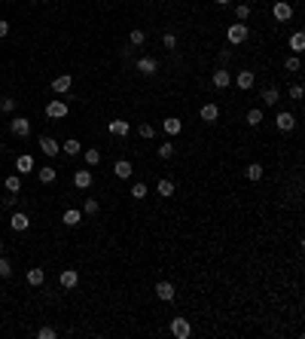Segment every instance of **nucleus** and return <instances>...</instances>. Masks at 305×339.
Returning a JSON list of instances; mask_svg holds the SVG:
<instances>
[{
  "mask_svg": "<svg viewBox=\"0 0 305 339\" xmlns=\"http://www.w3.org/2000/svg\"><path fill=\"white\" fill-rule=\"evenodd\" d=\"M247 37H251V28H247L244 21H235V25L226 28V40H229V46H241Z\"/></svg>",
  "mask_w": 305,
  "mask_h": 339,
  "instance_id": "nucleus-1",
  "label": "nucleus"
},
{
  "mask_svg": "<svg viewBox=\"0 0 305 339\" xmlns=\"http://www.w3.org/2000/svg\"><path fill=\"white\" fill-rule=\"evenodd\" d=\"M134 67H138V74H141V76H153L156 71H159V61H156L153 55H141Z\"/></svg>",
  "mask_w": 305,
  "mask_h": 339,
  "instance_id": "nucleus-2",
  "label": "nucleus"
},
{
  "mask_svg": "<svg viewBox=\"0 0 305 339\" xmlns=\"http://www.w3.org/2000/svg\"><path fill=\"white\" fill-rule=\"evenodd\" d=\"M275 129L278 132H293V129H296V116H293V113H287V110H281L278 113V116H275Z\"/></svg>",
  "mask_w": 305,
  "mask_h": 339,
  "instance_id": "nucleus-3",
  "label": "nucleus"
},
{
  "mask_svg": "<svg viewBox=\"0 0 305 339\" xmlns=\"http://www.w3.org/2000/svg\"><path fill=\"white\" fill-rule=\"evenodd\" d=\"M9 132H13L16 138H28V134H31V119H25V116H13V122H9Z\"/></svg>",
  "mask_w": 305,
  "mask_h": 339,
  "instance_id": "nucleus-4",
  "label": "nucleus"
},
{
  "mask_svg": "<svg viewBox=\"0 0 305 339\" xmlns=\"http://www.w3.org/2000/svg\"><path fill=\"white\" fill-rule=\"evenodd\" d=\"M46 116L49 119H64L67 116V101H61V98L49 101V104H46Z\"/></svg>",
  "mask_w": 305,
  "mask_h": 339,
  "instance_id": "nucleus-5",
  "label": "nucleus"
},
{
  "mask_svg": "<svg viewBox=\"0 0 305 339\" xmlns=\"http://www.w3.org/2000/svg\"><path fill=\"white\" fill-rule=\"evenodd\" d=\"M189 333H193V327H189L186 318H174L171 321V336L174 339H189Z\"/></svg>",
  "mask_w": 305,
  "mask_h": 339,
  "instance_id": "nucleus-6",
  "label": "nucleus"
},
{
  "mask_svg": "<svg viewBox=\"0 0 305 339\" xmlns=\"http://www.w3.org/2000/svg\"><path fill=\"white\" fill-rule=\"evenodd\" d=\"M272 16H275V21H290L293 19V6L287 3V0H278V3L272 6Z\"/></svg>",
  "mask_w": 305,
  "mask_h": 339,
  "instance_id": "nucleus-7",
  "label": "nucleus"
},
{
  "mask_svg": "<svg viewBox=\"0 0 305 339\" xmlns=\"http://www.w3.org/2000/svg\"><path fill=\"white\" fill-rule=\"evenodd\" d=\"M28 226H31V217L25 211H16L13 217H9V229H13V232H25Z\"/></svg>",
  "mask_w": 305,
  "mask_h": 339,
  "instance_id": "nucleus-8",
  "label": "nucleus"
},
{
  "mask_svg": "<svg viewBox=\"0 0 305 339\" xmlns=\"http://www.w3.org/2000/svg\"><path fill=\"white\" fill-rule=\"evenodd\" d=\"M58 284L64 290H73L76 284H80V272H76V269H64V272L58 275Z\"/></svg>",
  "mask_w": 305,
  "mask_h": 339,
  "instance_id": "nucleus-9",
  "label": "nucleus"
},
{
  "mask_svg": "<svg viewBox=\"0 0 305 339\" xmlns=\"http://www.w3.org/2000/svg\"><path fill=\"white\" fill-rule=\"evenodd\" d=\"M71 86H73V76H71V74H58V76L52 80V92L64 95V92H71Z\"/></svg>",
  "mask_w": 305,
  "mask_h": 339,
  "instance_id": "nucleus-10",
  "label": "nucleus"
},
{
  "mask_svg": "<svg viewBox=\"0 0 305 339\" xmlns=\"http://www.w3.org/2000/svg\"><path fill=\"white\" fill-rule=\"evenodd\" d=\"M156 297L162 302H174V284L171 281H159V284H156Z\"/></svg>",
  "mask_w": 305,
  "mask_h": 339,
  "instance_id": "nucleus-11",
  "label": "nucleus"
},
{
  "mask_svg": "<svg viewBox=\"0 0 305 339\" xmlns=\"http://www.w3.org/2000/svg\"><path fill=\"white\" fill-rule=\"evenodd\" d=\"M229 86H232V74L226 71V67L214 71V89H220V92H223V89H229Z\"/></svg>",
  "mask_w": 305,
  "mask_h": 339,
  "instance_id": "nucleus-12",
  "label": "nucleus"
},
{
  "mask_svg": "<svg viewBox=\"0 0 305 339\" xmlns=\"http://www.w3.org/2000/svg\"><path fill=\"white\" fill-rule=\"evenodd\" d=\"M40 150L46 153V156H58L61 153V144L55 141V138H49V134H43V138H40Z\"/></svg>",
  "mask_w": 305,
  "mask_h": 339,
  "instance_id": "nucleus-13",
  "label": "nucleus"
},
{
  "mask_svg": "<svg viewBox=\"0 0 305 339\" xmlns=\"http://www.w3.org/2000/svg\"><path fill=\"white\" fill-rule=\"evenodd\" d=\"M107 132L113 134V138H126V134L131 132V126H128V122H126V119H113V122H110V126H107Z\"/></svg>",
  "mask_w": 305,
  "mask_h": 339,
  "instance_id": "nucleus-14",
  "label": "nucleus"
},
{
  "mask_svg": "<svg viewBox=\"0 0 305 339\" xmlns=\"http://www.w3.org/2000/svg\"><path fill=\"white\" fill-rule=\"evenodd\" d=\"M235 80H238V89H241V92H251L253 83H256V76H253V71H238V76H235Z\"/></svg>",
  "mask_w": 305,
  "mask_h": 339,
  "instance_id": "nucleus-15",
  "label": "nucleus"
},
{
  "mask_svg": "<svg viewBox=\"0 0 305 339\" xmlns=\"http://www.w3.org/2000/svg\"><path fill=\"white\" fill-rule=\"evenodd\" d=\"M16 171H18L21 177H25L28 171H34V156H28V153H21V156H18V159H16Z\"/></svg>",
  "mask_w": 305,
  "mask_h": 339,
  "instance_id": "nucleus-16",
  "label": "nucleus"
},
{
  "mask_svg": "<svg viewBox=\"0 0 305 339\" xmlns=\"http://www.w3.org/2000/svg\"><path fill=\"white\" fill-rule=\"evenodd\" d=\"M290 49H293V55H302L305 52V34L302 31H293L290 34Z\"/></svg>",
  "mask_w": 305,
  "mask_h": 339,
  "instance_id": "nucleus-17",
  "label": "nucleus"
},
{
  "mask_svg": "<svg viewBox=\"0 0 305 339\" xmlns=\"http://www.w3.org/2000/svg\"><path fill=\"white\" fill-rule=\"evenodd\" d=\"M198 116H201V122H217L220 119V107L217 104H205L198 110Z\"/></svg>",
  "mask_w": 305,
  "mask_h": 339,
  "instance_id": "nucleus-18",
  "label": "nucleus"
},
{
  "mask_svg": "<svg viewBox=\"0 0 305 339\" xmlns=\"http://www.w3.org/2000/svg\"><path fill=\"white\" fill-rule=\"evenodd\" d=\"M73 187L76 189H89L92 187V168H89V171H76L73 174Z\"/></svg>",
  "mask_w": 305,
  "mask_h": 339,
  "instance_id": "nucleus-19",
  "label": "nucleus"
},
{
  "mask_svg": "<svg viewBox=\"0 0 305 339\" xmlns=\"http://www.w3.org/2000/svg\"><path fill=\"white\" fill-rule=\"evenodd\" d=\"M61 153H64V156H80V153H83V144L76 141V138H67V141L61 144Z\"/></svg>",
  "mask_w": 305,
  "mask_h": 339,
  "instance_id": "nucleus-20",
  "label": "nucleus"
},
{
  "mask_svg": "<svg viewBox=\"0 0 305 339\" xmlns=\"http://www.w3.org/2000/svg\"><path fill=\"white\" fill-rule=\"evenodd\" d=\"M162 129H165V134H171V138H174V134L183 132V122H180L177 116H168V119L162 122Z\"/></svg>",
  "mask_w": 305,
  "mask_h": 339,
  "instance_id": "nucleus-21",
  "label": "nucleus"
},
{
  "mask_svg": "<svg viewBox=\"0 0 305 339\" xmlns=\"http://www.w3.org/2000/svg\"><path fill=\"white\" fill-rule=\"evenodd\" d=\"M113 171H116V177H119V180H128L134 168H131V162H128V159H119L116 165H113Z\"/></svg>",
  "mask_w": 305,
  "mask_h": 339,
  "instance_id": "nucleus-22",
  "label": "nucleus"
},
{
  "mask_svg": "<svg viewBox=\"0 0 305 339\" xmlns=\"http://www.w3.org/2000/svg\"><path fill=\"white\" fill-rule=\"evenodd\" d=\"M156 193H159L162 199H171L174 196V180H168V177H162L159 184H156Z\"/></svg>",
  "mask_w": 305,
  "mask_h": 339,
  "instance_id": "nucleus-23",
  "label": "nucleus"
},
{
  "mask_svg": "<svg viewBox=\"0 0 305 339\" xmlns=\"http://www.w3.org/2000/svg\"><path fill=\"white\" fill-rule=\"evenodd\" d=\"M25 278H28V284H31V287H40L43 281H46V272H43V269H28V275H25Z\"/></svg>",
  "mask_w": 305,
  "mask_h": 339,
  "instance_id": "nucleus-24",
  "label": "nucleus"
},
{
  "mask_svg": "<svg viewBox=\"0 0 305 339\" xmlns=\"http://www.w3.org/2000/svg\"><path fill=\"white\" fill-rule=\"evenodd\" d=\"M61 220H64L67 226H80V223H83V211H76V208H67Z\"/></svg>",
  "mask_w": 305,
  "mask_h": 339,
  "instance_id": "nucleus-25",
  "label": "nucleus"
},
{
  "mask_svg": "<svg viewBox=\"0 0 305 339\" xmlns=\"http://www.w3.org/2000/svg\"><path fill=\"white\" fill-rule=\"evenodd\" d=\"M278 101H281V92H278L275 86H269L266 92H263V104H266V107H275Z\"/></svg>",
  "mask_w": 305,
  "mask_h": 339,
  "instance_id": "nucleus-26",
  "label": "nucleus"
},
{
  "mask_svg": "<svg viewBox=\"0 0 305 339\" xmlns=\"http://www.w3.org/2000/svg\"><path fill=\"white\" fill-rule=\"evenodd\" d=\"M83 159H86V165H89V168L101 165V150H95V147H89V150H83Z\"/></svg>",
  "mask_w": 305,
  "mask_h": 339,
  "instance_id": "nucleus-27",
  "label": "nucleus"
},
{
  "mask_svg": "<svg viewBox=\"0 0 305 339\" xmlns=\"http://www.w3.org/2000/svg\"><path fill=\"white\" fill-rule=\"evenodd\" d=\"M37 177H40V184H52V180H55V177H58V171H55V168H52V165H43V168H40V171H37Z\"/></svg>",
  "mask_w": 305,
  "mask_h": 339,
  "instance_id": "nucleus-28",
  "label": "nucleus"
},
{
  "mask_svg": "<svg viewBox=\"0 0 305 339\" xmlns=\"http://www.w3.org/2000/svg\"><path fill=\"white\" fill-rule=\"evenodd\" d=\"M3 187H6V193H21V174H9L3 180Z\"/></svg>",
  "mask_w": 305,
  "mask_h": 339,
  "instance_id": "nucleus-29",
  "label": "nucleus"
},
{
  "mask_svg": "<svg viewBox=\"0 0 305 339\" xmlns=\"http://www.w3.org/2000/svg\"><path fill=\"white\" fill-rule=\"evenodd\" d=\"M284 71H287V74H299V71H302L299 55H287V58H284Z\"/></svg>",
  "mask_w": 305,
  "mask_h": 339,
  "instance_id": "nucleus-30",
  "label": "nucleus"
},
{
  "mask_svg": "<svg viewBox=\"0 0 305 339\" xmlns=\"http://www.w3.org/2000/svg\"><path fill=\"white\" fill-rule=\"evenodd\" d=\"M244 119H247V126H253V129H256V126H263V107L247 110V116H244Z\"/></svg>",
  "mask_w": 305,
  "mask_h": 339,
  "instance_id": "nucleus-31",
  "label": "nucleus"
},
{
  "mask_svg": "<svg viewBox=\"0 0 305 339\" xmlns=\"http://www.w3.org/2000/svg\"><path fill=\"white\" fill-rule=\"evenodd\" d=\"M101 211V202L98 199H92V196H89L86 202H83V214H89V217H95V214Z\"/></svg>",
  "mask_w": 305,
  "mask_h": 339,
  "instance_id": "nucleus-32",
  "label": "nucleus"
},
{
  "mask_svg": "<svg viewBox=\"0 0 305 339\" xmlns=\"http://www.w3.org/2000/svg\"><path fill=\"white\" fill-rule=\"evenodd\" d=\"M244 174H247V180H263V165H259V162H251Z\"/></svg>",
  "mask_w": 305,
  "mask_h": 339,
  "instance_id": "nucleus-33",
  "label": "nucleus"
},
{
  "mask_svg": "<svg viewBox=\"0 0 305 339\" xmlns=\"http://www.w3.org/2000/svg\"><path fill=\"white\" fill-rule=\"evenodd\" d=\"M156 156H159V159H171V156H174V144H171V141H165L159 150H156Z\"/></svg>",
  "mask_w": 305,
  "mask_h": 339,
  "instance_id": "nucleus-34",
  "label": "nucleus"
},
{
  "mask_svg": "<svg viewBox=\"0 0 305 339\" xmlns=\"http://www.w3.org/2000/svg\"><path fill=\"white\" fill-rule=\"evenodd\" d=\"M144 40H146V34H144L141 28H134V31L128 34V43H131V46H144Z\"/></svg>",
  "mask_w": 305,
  "mask_h": 339,
  "instance_id": "nucleus-35",
  "label": "nucleus"
},
{
  "mask_svg": "<svg viewBox=\"0 0 305 339\" xmlns=\"http://www.w3.org/2000/svg\"><path fill=\"white\" fill-rule=\"evenodd\" d=\"M247 19H251V6L238 3V6H235V21H247Z\"/></svg>",
  "mask_w": 305,
  "mask_h": 339,
  "instance_id": "nucleus-36",
  "label": "nucleus"
},
{
  "mask_svg": "<svg viewBox=\"0 0 305 339\" xmlns=\"http://www.w3.org/2000/svg\"><path fill=\"white\" fill-rule=\"evenodd\" d=\"M162 46H165V49H177V34L165 31V34H162Z\"/></svg>",
  "mask_w": 305,
  "mask_h": 339,
  "instance_id": "nucleus-37",
  "label": "nucleus"
},
{
  "mask_svg": "<svg viewBox=\"0 0 305 339\" xmlns=\"http://www.w3.org/2000/svg\"><path fill=\"white\" fill-rule=\"evenodd\" d=\"M138 132H141V138H144V141H153V138H156V129L150 126V122H141V129H138Z\"/></svg>",
  "mask_w": 305,
  "mask_h": 339,
  "instance_id": "nucleus-38",
  "label": "nucleus"
},
{
  "mask_svg": "<svg viewBox=\"0 0 305 339\" xmlns=\"http://www.w3.org/2000/svg\"><path fill=\"white\" fill-rule=\"evenodd\" d=\"M0 110H3V113H13V110H16V98L3 95V98H0Z\"/></svg>",
  "mask_w": 305,
  "mask_h": 339,
  "instance_id": "nucleus-39",
  "label": "nucleus"
},
{
  "mask_svg": "<svg viewBox=\"0 0 305 339\" xmlns=\"http://www.w3.org/2000/svg\"><path fill=\"white\" fill-rule=\"evenodd\" d=\"M9 275H13V263L0 257V278H9Z\"/></svg>",
  "mask_w": 305,
  "mask_h": 339,
  "instance_id": "nucleus-40",
  "label": "nucleus"
},
{
  "mask_svg": "<svg viewBox=\"0 0 305 339\" xmlns=\"http://www.w3.org/2000/svg\"><path fill=\"white\" fill-rule=\"evenodd\" d=\"M146 196V184H131V199H144Z\"/></svg>",
  "mask_w": 305,
  "mask_h": 339,
  "instance_id": "nucleus-41",
  "label": "nucleus"
},
{
  "mask_svg": "<svg viewBox=\"0 0 305 339\" xmlns=\"http://www.w3.org/2000/svg\"><path fill=\"white\" fill-rule=\"evenodd\" d=\"M58 333H55V327H40L37 330V339H55Z\"/></svg>",
  "mask_w": 305,
  "mask_h": 339,
  "instance_id": "nucleus-42",
  "label": "nucleus"
},
{
  "mask_svg": "<svg viewBox=\"0 0 305 339\" xmlns=\"http://www.w3.org/2000/svg\"><path fill=\"white\" fill-rule=\"evenodd\" d=\"M287 95H290L293 101H302V86H299V83H296V86H290V92H287Z\"/></svg>",
  "mask_w": 305,
  "mask_h": 339,
  "instance_id": "nucleus-43",
  "label": "nucleus"
},
{
  "mask_svg": "<svg viewBox=\"0 0 305 339\" xmlns=\"http://www.w3.org/2000/svg\"><path fill=\"white\" fill-rule=\"evenodd\" d=\"M6 34H9V21H3V19H0V40H3Z\"/></svg>",
  "mask_w": 305,
  "mask_h": 339,
  "instance_id": "nucleus-44",
  "label": "nucleus"
},
{
  "mask_svg": "<svg viewBox=\"0 0 305 339\" xmlns=\"http://www.w3.org/2000/svg\"><path fill=\"white\" fill-rule=\"evenodd\" d=\"M214 3H217V6H229L232 0H214Z\"/></svg>",
  "mask_w": 305,
  "mask_h": 339,
  "instance_id": "nucleus-45",
  "label": "nucleus"
},
{
  "mask_svg": "<svg viewBox=\"0 0 305 339\" xmlns=\"http://www.w3.org/2000/svg\"><path fill=\"white\" fill-rule=\"evenodd\" d=\"M0 254H3V242H0Z\"/></svg>",
  "mask_w": 305,
  "mask_h": 339,
  "instance_id": "nucleus-46",
  "label": "nucleus"
},
{
  "mask_svg": "<svg viewBox=\"0 0 305 339\" xmlns=\"http://www.w3.org/2000/svg\"><path fill=\"white\" fill-rule=\"evenodd\" d=\"M0 132H3V129H0Z\"/></svg>",
  "mask_w": 305,
  "mask_h": 339,
  "instance_id": "nucleus-47",
  "label": "nucleus"
}]
</instances>
